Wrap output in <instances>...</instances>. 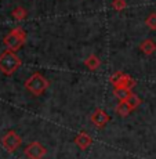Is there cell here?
<instances>
[{
  "mask_svg": "<svg viewBox=\"0 0 156 159\" xmlns=\"http://www.w3.org/2000/svg\"><path fill=\"white\" fill-rule=\"evenodd\" d=\"M21 66V58L15 54V51L6 50L0 54V71L4 75L11 76Z\"/></svg>",
  "mask_w": 156,
  "mask_h": 159,
  "instance_id": "6da1fadb",
  "label": "cell"
},
{
  "mask_svg": "<svg viewBox=\"0 0 156 159\" xmlns=\"http://www.w3.org/2000/svg\"><path fill=\"white\" fill-rule=\"evenodd\" d=\"M26 42V32L22 28H14L11 29L3 39V43L7 47V50L17 51L25 44Z\"/></svg>",
  "mask_w": 156,
  "mask_h": 159,
  "instance_id": "7a4b0ae2",
  "label": "cell"
},
{
  "mask_svg": "<svg viewBox=\"0 0 156 159\" xmlns=\"http://www.w3.org/2000/svg\"><path fill=\"white\" fill-rule=\"evenodd\" d=\"M48 86H50L48 80L39 72L30 75L25 82L26 90H28L29 93H32L33 96H42V94L48 89Z\"/></svg>",
  "mask_w": 156,
  "mask_h": 159,
  "instance_id": "3957f363",
  "label": "cell"
},
{
  "mask_svg": "<svg viewBox=\"0 0 156 159\" xmlns=\"http://www.w3.org/2000/svg\"><path fill=\"white\" fill-rule=\"evenodd\" d=\"M21 143H22V140H21V137L18 136L14 130L7 131L2 139V144L8 152H14L15 149L21 145Z\"/></svg>",
  "mask_w": 156,
  "mask_h": 159,
  "instance_id": "277c9868",
  "label": "cell"
},
{
  "mask_svg": "<svg viewBox=\"0 0 156 159\" xmlns=\"http://www.w3.org/2000/svg\"><path fill=\"white\" fill-rule=\"evenodd\" d=\"M47 154V149L43 147L39 141H33L25 148V155L29 159H43V157Z\"/></svg>",
  "mask_w": 156,
  "mask_h": 159,
  "instance_id": "5b68a950",
  "label": "cell"
},
{
  "mask_svg": "<svg viewBox=\"0 0 156 159\" xmlns=\"http://www.w3.org/2000/svg\"><path fill=\"white\" fill-rule=\"evenodd\" d=\"M91 122H93L94 125H96L97 127H105L106 126V123H108L111 119H109V116H108V114H106L104 109H96V111L93 112V115H91Z\"/></svg>",
  "mask_w": 156,
  "mask_h": 159,
  "instance_id": "8992f818",
  "label": "cell"
},
{
  "mask_svg": "<svg viewBox=\"0 0 156 159\" xmlns=\"http://www.w3.org/2000/svg\"><path fill=\"white\" fill-rule=\"evenodd\" d=\"M75 143H76V145H78L80 149H87L88 147L93 144V139H91V137L88 136L86 131H80V133L76 136Z\"/></svg>",
  "mask_w": 156,
  "mask_h": 159,
  "instance_id": "52a82bcc",
  "label": "cell"
},
{
  "mask_svg": "<svg viewBox=\"0 0 156 159\" xmlns=\"http://www.w3.org/2000/svg\"><path fill=\"white\" fill-rule=\"evenodd\" d=\"M140 50H141L145 56H151V54H154L156 51V43L152 39H145V40H142L141 44H140Z\"/></svg>",
  "mask_w": 156,
  "mask_h": 159,
  "instance_id": "ba28073f",
  "label": "cell"
},
{
  "mask_svg": "<svg viewBox=\"0 0 156 159\" xmlns=\"http://www.w3.org/2000/svg\"><path fill=\"white\" fill-rule=\"evenodd\" d=\"M131 93L133 91L127 87H115V90H114V96L116 98H119V101H126Z\"/></svg>",
  "mask_w": 156,
  "mask_h": 159,
  "instance_id": "9c48e42d",
  "label": "cell"
},
{
  "mask_svg": "<svg viewBox=\"0 0 156 159\" xmlns=\"http://www.w3.org/2000/svg\"><path fill=\"white\" fill-rule=\"evenodd\" d=\"M84 65L87 66L90 71H96V69H98L100 68V65H101V61H100V58L96 56V54H91L88 58H86V61H84Z\"/></svg>",
  "mask_w": 156,
  "mask_h": 159,
  "instance_id": "30bf717a",
  "label": "cell"
},
{
  "mask_svg": "<svg viewBox=\"0 0 156 159\" xmlns=\"http://www.w3.org/2000/svg\"><path fill=\"white\" fill-rule=\"evenodd\" d=\"M133 109L130 108V105L126 101H119V104L116 105V112L120 116H127Z\"/></svg>",
  "mask_w": 156,
  "mask_h": 159,
  "instance_id": "8fae6325",
  "label": "cell"
},
{
  "mask_svg": "<svg viewBox=\"0 0 156 159\" xmlns=\"http://www.w3.org/2000/svg\"><path fill=\"white\" fill-rule=\"evenodd\" d=\"M126 102L130 105V108L131 109H136L137 107H140V104H141V98H140L137 94H134V93H131L130 94V97L126 100Z\"/></svg>",
  "mask_w": 156,
  "mask_h": 159,
  "instance_id": "7c38bea8",
  "label": "cell"
},
{
  "mask_svg": "<svg viewBox=\"0 0 156 159\" xmlns=\"http://www.w3.org/2000/svg\"><path fill=\"white\" fill-rule=\"evenodd\" d=\"M136 83H137V82L134 80L131 76H128L126 73V75H124V78H123V80H122V83L119 84V86H116V87H127V89H130V90H131V89L136 86Z\"/></svg>",
  "mask_w": 156,
  "mask_h": 159,
  "instance_id": "4fadbf2b",
  "label": "cell"
},
{
  "mask_svg": "<svg viewBox=\"0 0 156 159\" xmlns=\"http://www.w3.org/2000/svg\"><path fill=\"white\" fill-rule=\"evenodd\" d=\"M124 75H126V73H124V72H120V71L115 72L114 75H112L111 78H109V82H111V83L114 84L115 87H116V86H119V84L122 83V80H123Z\"/></svg>",
  "mask_w": 156,
  "mask_h": 159,
  "instance_id": "5bb4252c",
  "label": "cell"
},
{
  "mask_svg": "<svg viewBox=\"0 0 156 159\" xmlns=\"http://www.w3.org/2000/svg\"><path fill=\"white\" fill-rule=\"evenodd\" d=\"M26 15H28V11H26L24 7H17V8H14L13 10V17L15 18V20H18V21L25 20Z\"/></svg>",
  "mask_w": 156,
  "mask_h": 159,
  "instance_id": "9a60e30c",
  "label": "cell"
},
{
  "mask_svg": "<svg viewBox=\"0 0 156 159\" xmlns=\"http://www.w3.org/2000/svg\"><path fill=\"white\" fill-rule=\"evenodd\" d=\"M145 24H146V26H148L149 29H152V30H156V13H151L146 17V20H145Z\"/></svg>",
  "mask_w": 156,
  "mask_h": 159,
  "instance_id": "2e32d148",
  "label": "cell"
},
{
  "mask_svg": "<svg viewBox=\"0 0 156 159\" xmlns=\"http://www.w3.org/2000/svg\"><path fill=\"white\" fill-rule=\"evenodd\" d=\"M112 7L116 11H123L127 7V3H126V0H114L112 2Z\"/></svg>",
  "mask_w": 156,
  "mask_h": 159,
  "instance_id": "e0dca14e",
  "label": "cell"
}]
</instances>
